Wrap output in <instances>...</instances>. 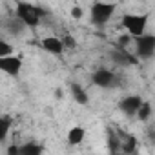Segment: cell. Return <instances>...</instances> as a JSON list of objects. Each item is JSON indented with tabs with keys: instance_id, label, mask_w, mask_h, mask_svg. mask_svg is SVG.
I'll return each instance as SVG.
<instances>
[{
	"instance_id": "cell-1",
	"label": "cell",
	"mask_w": 155,
	"mask_h": 155,
	"mask_svg": "<svg viewBox=\"0 0 155 155\" xmlns=\"http://www.w3.org/2000/svg\"><path fill=\"white\" fill-rule=\"evenodd\" d=\"M15 18L24 26V28H38L40 18H42V9L38 6L33 4H26V2H18L15 6Z\"/></svg>"
},
{
	"instance_id": "cell-2",
	"label": "cell",
	"mask_w": 155,
	"mask_h": 155,
	"mask_svg": "<svg viewBox=\"0 0 155 155\" xmlns=\"http://www.w3.org/2000/svg\"><path fill=\"white\" fill-rule=\"evenodd\" d=\"M148 20H150L148 15H137V13L122 15V26H124L128 37H131V38H139V37L146 35Z\"/></svg>"
},
{
	"instance_id": "cell-3",
	"label": "cell",
	"mask_w": 155,
	"mask_h": 155,
	"mask_svg": "<svg viewBox=\"0 0 155 155\" xmlns=\"http://www.w3.org/2000/svg\"><path fill=\"white\" fill-rule=\"evenodd\" d=\"M117 9V4H108V2H95L91 4L90 15H91V22L97 26H104L111 20L113 13Z\"/></svg>"
},
{
	"instance_id": "cell-4",
	"label": "cell",
	"mask_w": 155,
	"mask_h": 155,
	"mask_svg": "<svg viewBox=\"0 0 155 155\" xmlns=\"http://www.w3.org/2000/svg\"><path fill=\"white\" fill-rule=\"evenodd\" d=\"M135 53L140 58H151L155 55V37L146 33V35L135 38Z\"/></svg>"
},
{
	"instance_id": "cell-5",
	"label": "cell",
	"mask_w": 155,
	"mask_h": 155,
	"mask_svg": "<svg viewBox=\"0 0 155 155\" xmlns=\"http://www.w3.org/2000/svg\"><path fill=\"white\" fill-rule=\"evenodd\" d=\"M22 57L18 55H9V57H4L0 58V71L9 75V77H18L20 75V69H22Z\"/></svg>"
},
{
	"instance_id": "cell-6",
	"label": "cell",
	"mask_w": 155,
	"mask_h": 155,
	"mask_svg": "<svg viewBox=\"0 0 155 155\" xmlns=\"http://www.w3.org/2000/svg\"><path fill=\"white\" fill-rule=\"evenodd\" d=\"M91 82L97 84L99 88H110L115 84V73L111 69H106V68H101L97 69L93 75H91Z\"/></svg>"
},
{
	"instance_id": "cell-7",
	"label": "cell",
	"mask_w": 155,
	"mask_h": 155,
	"mask_svg": "<svg viewBox=\"0 0 155 155\" xmlns=\"http://www.w3.org/2000/svg\"><path fill=\"white\" fill-rule=\"evenodd\" d=\"M140 104H142V99H140L139 95H128V97H124V99L119 102V108H120V111H122L124 115L135 117V113H137V110L140 108Z\"/></svg>"
},
{
	"instance_id": "cell-8",
	"label": "cell",
	"mask_w": 155,
	"mask_h": 155,
	"mask_svg": "<svg viewBox=\"0 0 155 155\" xmlns=\"http://www.w3.org/2000/svg\"><path fill=\"white\" fill-rule=\"evenodd\" d=\"M40 46H42V49L44 51H48L49 55H62L64 53V46H62V40H60V37H44L42 40H40Z\"/></svg>"
},
{
	"instance_id": "cell-9",
	"label": "cell",
	"mask_w": 155,
	"mask_h": 155,
	"mask_svg": "<svg viewBox=\"0 0 155 155\" xmlns=\"http://www.w3.org/2000/svg\"><path fill=\"white\" fill-rule=\"evenodd\" d=\"M86 139V128L82 126H73L68 130V144L69 146H79Z\"/></svg>"
},
{
	"instance_id": "cell-10",
	"label": "cell",
	"mask_w": 155,
	"mask_h": 155,
	"mask_svg": "<svg viewBox=\"0 0 155 155\" xmlns=\"http://www.w3.org/2000/svg\"><path fill=\"white\" fill-rule=\"evenodd\" d=\"M111 58L117 62V64H122V66H130V64H137V58L133 55H130L126 49H120L117 48V51L111 53Z\"/></svg>"
},
{
	"instance_id": "cell-11",
	"label": "cell",
	"mask_w": 155,
	"mask_h": 155,
	"mask_svg": "<svg viewBox=\"0 0 155 155\" xmlns=\"http://www.w3.org/2000/svg\"><path fill=\"white\" fill-rule=\"evenodd\" d=\"M69 91H71L75 102H79V104H88L90 97H88V93H86V90H84L82 86H79V84H71V86H69Z\"/></svg>"
},
{
	"instance_id": "cell-12",
	"label": "cell",
	"mask_w": 155,
	"mask_h": 155,
	"mask_svg": "<svg viewBox=\"0 0 155 155\" xmlns=\"http://www.w3.org/2000/svg\"><path fill=\"white\" fill-rule=\"evenodd\" d=\"M120 150H122L126 155L135 153V151H137V139H135L133 135H126V137H122V140H120Z\"/></svg>"
},
{
	"instance_id": "cell-13",
	"label": "cell",
	"mask_w": 155,
	"mask_h": 155,
	"mask_svg": "<svg viewBox=\"0 0 155 155\" xmlns=\"http://www.w3.org/2000/svg\"><path fill=\"white\" fill-rule=\"evenodd\" d=\"M18 155H42V146L37 142H26L18 146Z\"/></svg>"
},
{
	"instance_id": "cell-14",
	"label": "cell",
	"mask_w": 155,
	"mask_h": 155,
	"mask_svg": "<svg viewBox=\"0 0 155 155\" xmlns=\"http://www.w3.org/2000/svg\"><path fill=\"white\" fill-rule=\"evenodd\" d=\"M11 128V117L9 115H0V142H4L9 135Z\"/></svg>"
},
{
	"instance_id": "cell-15",
	"label": "cell",
	"mask_w": 155,
	"mask_h": 155,
	"mask_svg": "<svg viewBox=\"0 0 155 155\" xmlns=\"http://www.w3.org/2000/svg\"><path fill=\"white\" fill-rule=\"evenodd\" d=\"M135 117H137L140 122H146V120L151 117V104H150V102H146V101H142V104H140V108L137 110Z\"/></svg>"
},
{
	"instance_id": "cell-16",
	"label": "cell",
	"mask_w": 155,
	"mask_h": 155,
	"mask_svg": "<svg viewBox=\"0 0 155 155\" xmlns=\"http://www.w3.org/2000/svg\"><path fill=\"white\" fill-rule=\"evenodd\" d=\"M9 55H13V46H11L8 40L0 38V58H4V57H9Z\"/></svg>"
},
{
	"instance_id": "cell-17",
	"label": "cell",
	"mask_w": 155,
	"mask_h": 155,
	"mask_svg": "<svg viewBox=\"0 0 155 155\" xmlns=\"http://www.w3.org/2000/svg\"><path fill=\"white\" fill-rule=\"evenodd\" d=\"M60 40H62L64 49H75V48H77V40H75V37H73V35H64Z\"/></svg>"
},
{
	"instance_id": "cell-18",
	"label": "cell",
	"mask_w": 155,
	"mask_h": 155,
	"mask_svg": "<svg viewBox=\"0 0 155 155\" xmlns=\"http://www.w3.org/2000/svg\"><path fill=\"white\" fill-rule=\"evenodd\" d=\"M8 31H9L11 35L18 37V35H20V33L24 31V26H22V24H20V22H18V20L15 18V17H13V18H11V29H8Z\"/></svg>"
},
{
	"instance_id": "cell-19",
	"label": "cell",
	"mask_w": 155,
	"mask_h": 155,
	"mask_svg": "<svg viewBox=\"0 0 155 155\" xmlns=\"http://www.w3.org/2000/svg\"><path fill=\"white\" fill-rule=\"evenodd\" d=\"M82 15H84V9H82L81 6H73V8H71V17H73L75 20L82 18Z\"/></svg>"
},
{
	"instance_id": "cell-20",
	"label": "cell",
	"mask_w": 155,
	"mask_h": 155,
	"mask_svg": "<svg viewBox=\"0 0 155 155\" xmlns=\"http://www.w3.org/2000/svg\"><path fill=\"white\" fill-rule=\"evenodd\" d=\"M8 155H18V146H9L8 148Z\"/></svg>"
},
{
	"instance_id": "cell-21",
	"label": "cell",
	"mask_w": 155,
	"mask_h": 155,
	"mask_svg": "<svg viewBox=\"0 0 155 155\" xmlns=\"http://www.w3.org/2000/svg\"><path fill=\"white\" fill-rule=\"evenodd\" d=\"M0 29H2V22H0Z\"/></svg>"
}]
</instances>
